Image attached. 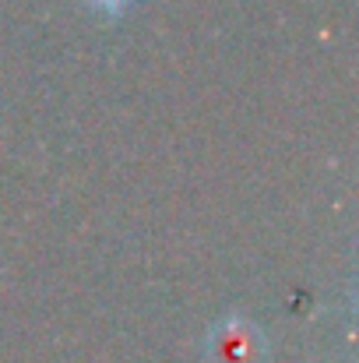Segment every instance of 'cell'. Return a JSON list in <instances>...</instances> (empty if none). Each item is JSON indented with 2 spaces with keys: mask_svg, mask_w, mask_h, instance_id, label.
Returning a JSON list of instances; mask_svg holds the SVG:
<instances>
[{
  "mask_svg": "<svg viewBox=\"0 0 359 363\" xmlns=\"http://www.w3.org/2000/svg\"><path fill=\"white\" fill-rule=\"evenodd\" d=\"M89 11H96L99 18H106V21H120L137 0H81Z\"/></svg>",
  "mask_w": 359,
  "mask_h": 363,
  "instance_id": "obj_2",
  "label": "cell"
},
{
  "mask_svg": "<svg viewBox=\"0 0 359 363\" xmlns=\"http://www.w3.org/2000/svg\"><path fill=\"white\" fill-rule=\"evenodd\" d=\"M205 363H268V339L257 321L226 314L205 332Z\"/></svg>",
  "mask_w": 359,
  "mask_h": 363,
  "instance_id": "obj_1",
  "label": "cell"
}]
</instances>
